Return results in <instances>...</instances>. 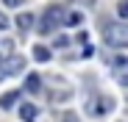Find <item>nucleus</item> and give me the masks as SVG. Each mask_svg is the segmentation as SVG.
I'll return each instance as SVG.
<instances>
[{
  "mask_svg": "<svg viewBox=\"0 0 128 122\" xmlns=\"http://www.w3.org/2000/svg\"><path fill=\"white\" fill-rule=\"evenodd\" d=\"M11 50H14V42H11V39H0V58L11 56Z\"/></svg>",
  "mask_w": 128,
  "mask_h": 122,
  "instance_id": "9d476101",
  "label": "nucleus"
},
{
  "mask_svg": "<svg viewBox=\"0 0 128 122\" xmlns=\"http://www.w3.org/2000/svg\"><path fill=\"white\" fill-rule=\"evenodd\" d=\"M106 45L128 47V28L125 25H106Z\"/></svg>",
  "mask_w": 128,
  "mask_h": 122,
  "instance_id": "f257e3e1",
  "label": "nucleus"
},
{
  "mask_svg": "<svg viewBox=\"0 0 128 122\" xmlns=\"http://www.w3.org/2000/svg\"><path fill=\"white\" fill-rule=\"evenodd\" d=\"M17 100H20V92H6L3 97H0V108H11Z\"/></svg>",
  "mask_w": 128,
  "mask_h": 122,
  "instance_id": "423d86ee",
  "label": "nucleus"
},
{
  "mask_svg": "<svg viewBox=\"0 0 128 122\" xmlns=\"http://www.w3.org/2000/svg\"><path fill=\"white\" fill-rule=\"evenodd\" d=\"M117 14H120V19H128V0H120L117 3Z\"/></svg>",
  "mask_w": 128,
  "mask_h": 122,
  "instance_id": "f8f14e48",
  "label": "nucleus"
},
{
  "mask_svg": "<svg viewBox=\"0 0 128 122\" xmlns=\"http://www.w3.org/2000/svg\"><path fill=\"white\" fill-rule=\"evenodd\" d=\"M112 72H114V78H117L120 86H128V56L112 58Z\"/></svg>",
  "mask_w": 128,
  "mask_h": 122,
  "instance_id": "20e7f679",
  "label": "nucleus"
},
{
  "mask_svg": "<svg viewBox=\"0 0 128 122\" xmlns=\"http://www.w3.org/2000/svg\"><path fill=\"white\" fill-rule=\"evenodd\" d=\"M64 22V8L61 6H50L48 11H45V22H42V31L45 33H50L56 25H61Z\"/></svg>",
  "mask_w": 128,
  "mask_h": 122,
  "instance_id": "7ed1b4c3",
  "label": "nucleus"
},
{
  "mask_svg": "<svg viewBox=\"0 0 128 122\" xmlns=\"http://www.w3.org/2000/svg\"><path fill=\"white\" fill-rule=\"evenodd\" d=\"M25 89L36 94V92L42 89V78H39V75H28V78H25Z\"/></svg>",
  "mask_w": 128,
  "mask_h": 122,
  "instance_id": "0eeeda50",
  "label": "nucleus"
},
{
  "mask_svg": "<svg viewBox=\"0 0 128 122\" xmlns=\"http://www.w3.org/2000/svg\"><path fill=\"white\" fill-rule=\"evenodd\" d=\"M17 25L22 28V31H28V28L34 25V17H31V14H20V17H17Z\"/></svg>",
  "mask_w": 128,
  "mask_h": 122,
  "instance_id": "9b49d317",
  "label": "nucleus"
},
{
  "mask_svg": "<svg viewBox=\"0 0 128 122\" xmlns=\"http://www.w3.org/2000/svg\"><path fill=\"white\" fill-rule=\"evenodd\" d=\"M34 56H36V61H50V50L45 45H36L34 47Z\"/></svg>",
  "mask_w": 128,
  "mask_h": 122,
  "instance_id": "1a4fd4ad",
  "label": "nucleus"
},
{
  "mask_svg": "<svg viewBox=\"0 0 128 122\" xmlns=\"http://www.w3.org/2000/svg\"><path fill=\"white\" fill-rule=\"evenodd\" d=\"M6 28H8V17L0 14V31H6Z\"/></svg>",
  "mask_w": 128,
  "mask_h": 122,
  "instance_id": "4468645a",
  "label": "nucleus"
},
{
  "mask_svg": "<svg viewBox=\"0 0 128 122\" xmlns=\"http://www.w3.org/2000/svg\"><path fill=\"white\" fill-rule=\"evenodd\" d=\"M3 3H6L8 8H17V6H22V3H25V0H3Z\"/></svg>",
  "mask_w": 128,
  "mask_h": 122,
  "instance_id": "ddd939ff",
  "label": "nucleus"
},
{
  "mask_svg": "<svg viewBox=\"0 0 128 122\" xmlns=\"http://www.w3.org/2000/svg\"><path fill=\"white\" fill-rule=\"evenodd\" d=\"M36 114H39V111H36V106H34V103H25L22 108H20V117H22L25 122H34V119H36Z\"/></svg>",
  "mask_w": 128,
  "mask_h": 122,
  "instance_id": "39448f33",
  "label": "nucleus"
},
{
  "mask_svg": "<svg viewBox=\"0 0 128 122\" xmlns=\"http://www.w3.org/2000/svg\"><path fill=\"white\" fill-rule=\"evenodd\" d=\"M22 69H25V58L22 56H6V58H0V78L3 75H17Z\"/></svg>",
  "mask_w": 128,
  "mask_h": 122,
  "instance_id": "f03ea898",
  "label": "nucleus"
},
{
  "mask_svg": "<svg viewBox=\"0 0 128 122\" xmlns=\"http://www.w3.org/2000/svg\"><path fill=\"white\" fill-rule=\"evenodd\" d=\"M81 22H84V14L70 11V14H64V22H61V25H81Z\"/></svg>",
  "mask_w": 128,
  "mask_h": 122,
  "instance_id": "6e6552de",
  "label": "nucleus"
}]
</instances>
